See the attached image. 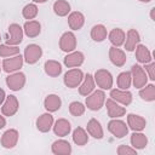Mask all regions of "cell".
I'll list each match as a JSON object with an SVG mask.
<instances>
[{"mask_svg":"<svg viewBox=\"0 0 155 155\" xmlns=\"http://www.w3.org/2000/svg\"><path fill=\"white\" fill-rule=\"evenodd\" d=\"M52 7L53 12L59 17H64L70 12V4L65 0H57Z\"/></svg>","mask_w":155,"mask_h":155,"instance_id":"836d02e7","label":"cell"},{"mask_svg":"<svg viewBox=\"0 0 155 155\" xmlns=\"http://www.w3.org/2000/svg\"><path fill=\"white\" fill-rule=\"evenodd\" d=\"M139 42H140L139 33L136 29H128L127 33H126V36H125V42H124V46H125L126 51H128V52L134 51L136 46Z\"/></svg>","mask_w":155,"mask_h":155,"instance_id":"9a60e30c","label":"cell"},{"mask_svg":"<svg viewBox=\"0 0 155 155\" xmlns=\"http://www.w3.org/2000/svg\"><path fill=\"white\" fill-rule=\"evenodd\" d=\"M85 61V56L82 52L80 51H73L69 52L65 57H64V64L68 68H76L80 67Z\"/></svg>","mask_w":155,"mask_h":155,"instance_id":"e0dca14e","label":"cell"},{"mask_svg":"<svg viewBox=\"0 0 155 155\" xmlns=\"http://www.w3.org/2000/svg\"><path fill=\"white\" fill-rule=\"evenodd\" d=\"M131 145L134 149H144L148 144V138L145 134L140 133V132H134L133 134H131Z\"/></svg>","mask_w":155,"mask_h":155,"instance_id":"4dcf8cb0","label":"cell"},{"mask_svg":"<svg viewBox=\"0 0 155 155\" xmlns=\"http://www.w3.org/2000/svg\"><path fill=\"white\" fill-rule=\"evenodd\" d=\"M127 126L134 131V132H140L145 128L147 121L143 116L137 115V114H128L127 115Z\"/></svg>","mask_w":155,"mask_h":155,"instance_id":"2e32d148","label":"cell"},{"mask_svg":"<svg viewBox=\"0 0 155 155\" xmlns=\"http://www.w3.org/2000/svg\"><path fill=\"white\" fill-rule=\"evenodd\" d=\"M61 105H62V101L57 94H48L44 101V107L48 113H54L59 110Z\"/></svg>","mask_w":155,"mask_h":155,"instance_id":"4316f807","label":"cell"},{"mask_svg":"<svg viewBox=\"0 0 155 155\" xmlns=\"http://www.w3.org/2000/svg\"><path fill=\"white\" fill-rule=\"evenodd\" d=\"M132 84L131 71H122L117 75V87L121 90H128Z\"/></svg>","mask_w":155,"mask_h":155,"instance_id":"e575fe53","label":"cell"},{"mask_svg":"<svg viewBox=\"0 0 155 155\" xmlns=\"http://www.w3.org/2000/svg\"><path fill=\"white\" fill-rule=\"evenodd\" d=\"M44 69H45V73L48 76H51V78H57L62 73V65H61V63L57 62V61H53V59L46 61L45 64H44Z\"/></svg>","mask_w":155,"mask_h":155,"instance_id":"83f0119b","label":"cell"},{"mask_svg":"<svg viewBox=\"0 0 155 155\" xmlns=\"http://www.w3.org/2000/svg\"><path fill=\"white\" fill-rule=\"evenodd\" d=\"M131 76H132V84L136 88H142L148 82V75L143 67L139 64H133L131 68Z\"/></svg>","mask_w":155,"mask_h":155,"instance_id":"277c9868","label":"cell"},{"mask_svg":"<svg viewBox=\"0 0 155 155\" xmlns=\"http://www.w3.org/2000/svg\"><path fill=\"white\" fill-rule=\"evenodd\" d=\"M5 98H6V93H5V91H4V90L0 87V105L4 103Z\"/></svg>","mask_w":155,"mask_h":155,"instance_id":"60d3db41","label":"cell"},{"mask_svg":"<svg viewBox=\"0 0 155 155\" xmlns=\"http://www.w3.org/2000/svg\"><path fill=\"white\" fill-rule=\"evenodd\" d=\"M84 80V73L81 69H78V68H73V69H69L65 74H64V78H63V82L67 87L69 88H75L78 87L81 81Z\"/></svg>","mask_w":155,"mask_h":155,"instance_id":"7a4b0ae2","label":"cell"},{"mask_svg":"<svg viewBox=\"0 0 155 155\" xmlns=\"http://www.w3.org/2000/svg\"><path fill=\"white\" fill-rule=\"evenodd\" d=\"M85 109H86V107L81 102H78V101L71 102L69 104V113L73 116H81V115H84Z\"/></svg>","mask_w":155,"mask_h":155,"instance_id":"74e56055","label":"cell"},{"mask_svg":"<svg viewBox=\"0 0 155 155\" xmlns=\"http://www.w3.org/2000/svg\"><path fill=\"white\" fill-rule=\"evenodd\" d=\"M18 108H19V103H18L17 97L13 94H10V96H6L2 103L1 113L5 116H13L18 111Z\"/></svg>","mask_w":155,"mask_h":155,"instance_id":"7c38bea8","label":"cell"},{"mask_svg":"<svg viewBox=\"0 0 155 155\" xmlns=\"http://www.w3.org/2000/svg\"><path fill=\"white\" fill-rule=\"evenodd\" d=\"M51 150L54 155H69L71 153V145L68 140L59 139L52 143Z\"/></svg>","mask_w":155,"mask_h":155,"instance_id":"d4e9b609","label":"cell"},{"mask_svg":"<svg viewBox=\"0 0 155 155\" xmlns=\"http://www.w3.org/2000/svg\"><path fill=\"white\" fill-rule=\"evenodd\" d=\"M94 82L97 84L101 90H110L113 87V76L109 70L107 69H98L93 75Z\"/></svg>","mask_w":155,"mask_h":155,"instance_id":"3957f363","label":"cell"},{"mask_svg":"<svg viewBox=\"0 0 155 155\" xmlns=\"http://www.w3.org/2000/svg\"><path fill=\"white\" fill-rule=\"evenodd\" d=\"M139 97L145 102H154L155 101V86L153 84H149L139 88Z\"/></svg>","mask_w":155,"mask_h":155,"instance_id":"1f68e13d","label":"cell"},{"mask_svg":"<svg viewBox=\"0 0 155 155\" xmlns=\"http://www.w3.org/2000/svg\"><path fill=\"white\" fill-rule=\"evenodd\" d=\"M18 137H19L18 131L15 128H10L4 132V134L1 136V139H0V143L5 149H12L13 147L17 145Z\"/></svg>","mask_w":155,"mask_h":155,"instance_id":"5bb4252c","label":"cell"},{"mask_svg":"<svg viewBox=\"0 0 155 155\" xmlns=\"http://www.w3.org/2000/svg\"><path fill=\"white\" fill-rule=\"evenodd\" d=\"M23 33L28 36V38H36L40 35L41 33V24L38 21L30 19L27 21L23 25Z\"/></svg>","mask_w":155,"mask_h":155,"instance_id":"7402d4cb","label":"cell"},{"mask_svg":"<svg viewBox=\"0 0 155 155\" xmlns=\"http://www.w3.org/2000/svg\"><path fill=\"white\" fill-rule=\"evenodd\" d=\"M34 2H36V4H44V2H46L47 0H33Z\"/></svg>","mask_w":155,"mask_h":155,"instance_id":"ee69618b","label":"cell"},{"mask_svg":"<svg viewBox=\"0 0 155 155\" xmlns=\"http://www.w3.org/2000/svg\"><path fill=\"white\" fill-rule=\"evenodd\" d=\"M52 126H53V116L48 111L40 115L36 119V128L42 133L48 132L52 128Z\"/></svg>","mask_w":155,"mask_h":155,"instance_id":"d6986e66","label":"cell"},{"mask_svg":"<svg viewBox=\"0 0 155 155\" xmlns=\"http://www.w3.org/2000/svg\"><path fill=\"white\" fill-rule=\"evenodd\" d=\"M19 53V48L17 46L2 44L0 45V57H12Z\"/></svg>","mask_w":155,"mask_h":155,"instance_id":"8d00e7d4","label":"cell"},{"mask_svg":"<svg viewBox=\"0 0 155 155\" xmlns=\"http://www.w3.org/2000/svg\"><path fill=\"white\" fill-rule=\"evenodd\" d=\"M110 98L117 102L119 104H122L124 107H127L132 103V93L128 90L110 88Z\"/></svg>","mask_w":155,"mask_h":155,"instance_id":"8fae6325","label":"cell"},{"mask_svg":"<svg viewBox=\"0 0 155 155\" xmlns=\"http://www.w3.org/2000/svg\"><path fill=\"white\" fill-rule=\"evenodd\" d=\"M107 35H108V31H107V28L103 24H96L91 29V38L96 42L104 41L107 39Z\"/></svg>","mask_w":155,"mask_h":155,"instance_id":"f546056e","label":"cell"},{"mask_svg":"<svg viewBox=\"0 0 155 155\" xmlns=\"http://www.w3.org/2000/svg\"><path fill=\"white\" fill-rule=\"evenodd\" d=\"M23 28L17 24V23H12L8 25V34L6 36V44L7 45H12V46H17L22 42L23 40Z\"/></svg>","mask_w":155,"mask_h":155,"instance_id":"5b68a950","label":"cell"},{"mask_svg":"<svg viewBox=\"0 0 155 155\" xmlns=\"http://www.w3.org/2000/svg\"><path fill=\"white\" fill-rule=\"evenodd\" d=\"M6 85L12 91H19L25 85V75L21 71L10 73V75L6 78Z\"/></svg>","mask_w":155,"mask_h":155,"instance_id":"ba28073f","label":"cell"},{"mask_svg":"<svg viewBox=\"0 0 155 155\" xmlns=\"http://www.w3.org/2000/svg\"><path fill=\"white\" fill-rule=\"evenodd\" d=\"M38 12H39V10H38V6H36L35 4H28V5H25V6L23 7V10H22V16H23L25 19L30 21V19H34V18L38 16Z\"/></svg>","mask_w":155,"mask_h":155,"instance_id":"d590c367","label":"cell"},{"mask_svg":"<svg viewBox=\"0 0 155 155\" xmlns=\"http://www.w3.org/2000/svg\"><path fill=\"white\" fill-rule=\"evenodd\" d=\"M0 71H1V64H0Z\"/></svg>","mask_w":155,"mask_h":155,"instance_id":"bcb514c9","label":"cell"},{"mask_svg":"<svg viewBox=\"0 0 155 155\" xmlns=\"http://www.w3.org/2000/svg\"><path fill=\"white\" fill-rule=\"evenodd\" d=\"M136 58L139 63H143V64H147L149 62L153 61V56H151V52L149 51V48L142 44H138L136 46Z\"/></svg>","mask_w":155,"mask_h":155,"instance_id":"484cf974","label":"cell"},{"mask_svg":"<svg viewBox=\"0 0 155 155\" xmlns=\"http://www.w3.org/2000/svg\"><path fill=\"white\" fill-rule=\"evenodd\" d=\"M116 151H117L119 155H137V149L131 148V147L125 145V144L120 145Z\"/></svg>","mask_w":155,"mask_h":155,"instance_id":"f35d334b","label":"cell"},{"mask_svg":"<svg viewBox=\"0 0 155 155\" xmlns=\"http://www.w3.org/2000/svg\"><path fill=\"white\" fill-rule=\"evenodd\" d=\"M104 104H105L107 110H108V116L111 119H119L126 114V108L120 105L117 102H115L111 98L107 99Z\"/></svg>","mask_w":155,"mask_h":155,"instance_id":"4fadbf2b","label":"cell"},{"mask_svg":"<svg viewBox=\"0 0 155 155\" xmlns=\"http://www.w3.org/2000/svg\"><path fill=\"white\" fill-rule=\"evenodd\" d=\"M0 40H1V36H0Z\"/></svg>","mask_w":155,"mask_h":155,"instance_id":"7dc6e473","label":"cell"},{"mask_svg":"<svg viewBox=\"0 0 155 155\" xmlns=\"http://www.w3.org/2000/svg\"><path fill=\"white\" fill-rule=\"evenodd\" d=\"M154 11H155V7H153V8H151V13H150V17H151V19H153V21H155V18H154Z\"/></svg>","mask_w":155,"mask_h":155,"instance_id":"7bdbcfd3","label":"cell"},{"mask_svg":"<svg viewBox=\"0 0 155 155\" xmlns=\"http://www.w3.org/2000/svg\"><path fill=\"white\" fill-rule=\"evenodd\" d=\"M85 24V16L79 12V11H74L70 12L68 16V25L70 27V29L73 30H80Z\"/></svg>","mask_w":155,"mask_h":155,"instance_id":"44dd1931","label":"cell"},{"mask_svg":"<svg viewBox=\"0 0 155 155\" xmlns=\"http://www.w3.org/2000/svg\"><path fill=\"white\" fill-rule=\"evenodd\" d=\"M42 56V48L36 44H30L24 48L23 59L28 64H35Z\"/></svg>","mask_w":155,"mask_h":155,"instance_id":"8992f818","label":"cell"},{"mask_svg":"<svg viewBox=\"0 0 155 155\" xmlns=\"http://www.w3.org/2000/svg\"><path fill=\"white\" fill-rule=\"evenodd\" d=\"M53 132L58 137H65L70 133L71 131V125L67 119H58L53 124Z\"/></svg>","mask_w":155,"mask_h":155,"instance_id":"ffe728a7","label":"cell"},{"mask_svg":"<svg viewBox=\"0 0 155 155\" xmlns=\"http://www.w3.org/2000/svg\"><path fill=\"white\" fill-rule=\"evenodd\" d=\"M138 1H140V2H150L151 0H138Z\"/></svg>","mask_w":155,"mask_h":155,"instance_id":"f6af8a7d","label":"cell"},{"mask_svg":"<svg viewBox=\"0 0 155 155\" xmlns=\"http://www.w3.org/2000/svg\"><path fill=\"white\" fill-rule=\"evenodd\" d=\"M94 86H96V82H94V79L91 74H87L86 76H84V80L81 81V84L79 85V93L84 97L88 96L91 92L94 91Z\"/></svg>","mask_w":155,"mask_h":155,"instance_id":"603a6c76","label":"cell"},{"mask_svg":"<svg viewBox=\"0 0 155 155\" xmlns=\"http://www.w3.org/2000/svg\"><path fill=\"white\" fill-rule=\"evenodd\" d=\"M105 103V93L103 90H97L91 92L88 96H86V101L85 104L87 107V109L97 111L99 110Z\"/></svg>","mask_w":155,"mask_h":155,"instance_id":"6da1fadb","label":"cell"},{"mask_svg":"<svg viewBox=\"0 0 155 155\" xmlns=\"http://www.w3.org/2000/svg\"><path fill=\"white\" fill-rule=\"evenodd\" d=\"M125 31L120 28H114L113 30H110V33L108 34V39L109 41L113 44V46L115 47H120L121 45H124L125 42Z\"/></svg>","mask_w":155,"mask_h":155,"instance_id":"f1b7e54d","label":"cell"},{"mask_svg":"<svg viewBox=\"0 0 155 155\" xmlns=\"http://www.w3.org/2000/svg\"><path fill=\"white\" fill-rule=\"evenodd\" d=\"M73 142L76 144V145H85L87 142H88V136H87V132L82 128V127H76L74 131H73Z\"/></svg>","mask_w":155,"mask_h":155,"instance_id":"d6a6232c","label":"cell"},{"mask_svg":"<svg viewBox=\"0 0 155 155\" xmlns=\"http://www.w3.org/2000/svg\"><path fill=\"white\" fill-rule=\"evenodd\" d=\"M59 48L63 52H73L76 48V36L73 31H65L59 39Z\"/></svg>","mask_w":155,"mask_h":155,"instance_id":"9c48e42d","label":"cell"},{"mask_svg":"<svg viewBox=\"0 0 155 155\" xmlns=\"http://www.w3.org/2000/svg\"><path fill=\"white\" fill-rule=\"evenodd\" d=\"M109 59L115 67H124L126 63V53L119 47L111 46L109 48Z\"/></svg>","mask_w":155,"mask_h":155,"instance_id":"ac0fdd59","label":"cell"},{"mask_svg":"<svg viewBox=\"0 0 155 155\" xmlns=\"http://www.w3.org/2000/svg\"><path fill=\"white\" fill-rule=\"evenodd\" d=\"M144 68H145L144 70H145V71L148 73V75H149V79L154 81V80H155V63L151 61V62L147 63Z\"/></svg>","mask_w":155,"mask_h":155,"instance_id":"ab89813d","label":"cell"},{"mask_svg":"<svg viewBox=\"0 0 155 155\" xmlns=\"http://www.w3.org/2000/svg\"><path fill=\"white\" fill-rule=\"evenodd\" d=\"M108 131L116 138H124L128 133V127L122 120L113 119L108 122Z\"/></svg>","mask_w":155,"mask_h":155,"instance_id":"52a82bcc","label":"cell"},{"mask_svg":"<svg viewBox=\"0 0 155 155\" xmlns=\"http://www.w3.org/2000/svg\"><path fill=\"white\" fill-rule=\"evenodd\" d=\"M23 56L21 54H16V56H12L10 58H5L2 61V64H1V68L4 69V71L6 73H15L17 70H19L23 65Z\"/></svg>","mask_w":155,"mask_h":155,"instance_id":"30bf717a","label":"cell"},{"mask_svg":"<svg viewBox=\"0 0 155 155\" xmlns=\"http://www.w3.org/2000/svg\"><path fill=\"white\" fill-rule=\"evenodd\" d=\"M86 130H87V133L90 136H92L93 138L96 139H102L103 136H104V132H103V127L101 125V122L96 119H91L88 122H87V126H86Z\"/></svg>","mask_w":155,"mask_h":155,"instance_id":"cb8c5ba5","label":"cell"},{"mask_svg":"<svg viewBox=\"0 0 155 155\" xmlns=\"http://www.w3.org/2000/svg\"><path fill=\"white\" fill-rule=\"evenodd\" d=\"M5 126H6V119L2 115H0V130L4 128Z\"/></svg>","mask_w":155,"mask_h":155,"instance_id":"b9f144b4","label":"cell"}]
</instances>
